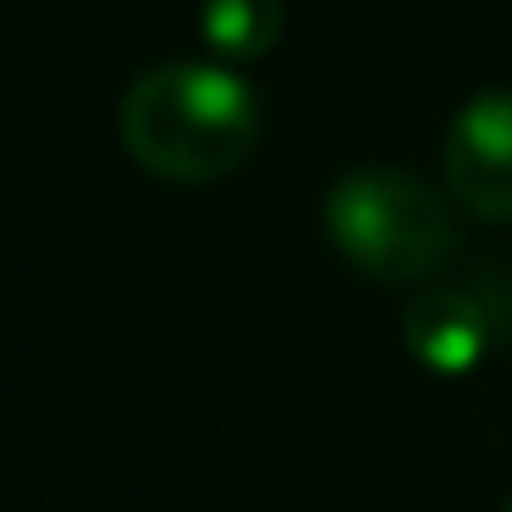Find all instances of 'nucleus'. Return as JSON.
<instances>
[{"label":"nucleus","mask_w":512,"mask_h":512,"mask_svg":"<svg viewBox=\"0 0 512 512\" xmlns=\"http://www.w3.org/2000/svg\"><path fill=\"white\" fill-rule=\"evenodd\" d=\"M325 237L347 265L380 281H419L452 259L457 226L430 182L397 166H358L325 193Z\"/></svg>","instance_id":"2"},{"label":"nucleus","mask_w":512,"mask_h":512,"mask_svg":"<svg viewBox=\"0 0 512 512\" xmlns=\"http://www.w3.org/2000/svg\"><path fill=\"white\" fill-rule=\"evenodd\" d=\"M441 166L468 215L512 221V94H479L452 116Z\"/></svg>","instance_id":"3"},{"label":"nucleus","mask_w":512,"mask_h":512,"mask_svg":"<svg viewBox=\"0 0 512 512\" xmlns=\"http://www.w3.org/2000/svg\"><path fill=\"white\" fill-rule=\"evenodd\" d=\"M259 138V100L215 61H166L122 94V144L166 182L232 177Z\"/></svg>","instance_id":"1"},{"label":"nucleus","mask_w":512,"mask_h":512,"mask_svg":"<svg viewBox=\"0 0 512 512\" xmlns=\"http://www.w3.org/2000/svg\"><path fill=\"white\" fill-rule=\"evenodd\" d=\"M287 28L281 0H204V39L226 61H259Z\"/></svg>","instance_id":"5"},{"label":"nucleus","mask_w":512,"mask_h":512,"mask_svg":"<svg viewBox=\"0 0 512 512\" xmlns=\"http://www.w3.org/2000/svg\"><path fill=\"white\" fill-rule=\"evenodd\" d=\"M402 342H408V353L430 375H468L485 358L490 320H485L474 292L435 287V292H419L408 303V314H402Z\"/></svg>","instance_id":"4"},{"label":"nucleus","mask_w":512,"mask_h":512,"mask_svg":"<svg viewBox=\"0 0 512 512\" xmlns=\"http://www.w3.org/2000/svg\"><path fill=\"white\" fill-rule=\"evenodd\" d=\"M507 512H512V501H507Z\"/></svg>","instance_id":"6"}]
</instances>
